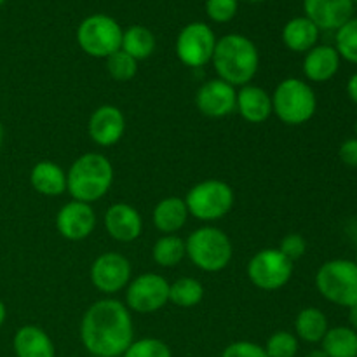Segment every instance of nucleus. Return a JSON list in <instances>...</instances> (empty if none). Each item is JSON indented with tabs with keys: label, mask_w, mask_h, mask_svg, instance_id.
I'll list each match as a JSON object with an SVG mask.
<instances>
[{
	"label": "nucleus",
	"mask_w": 357,
	"mask_h": 357,
	"mask_svg": "<svg viewBox=\"0 0 357 357\" xmlns=\"http://www.w3.org/2000/svg\"><path fill=\"white\" fill-rule=\"evenodd\" d=\"M236 110L250 124H264L272 115V96L260 86L248 84L237 91Z\"/></svg>",
	"instance_id": "obj_19"
},
{
	"label": "nucleus",
	"mask_w": 357,
	"mask_h": 357,
	"mask_svg": "<svg viewBox=\"0 0 357 357\" xmlns=\"http://www.w3.org/2000/svg\"><path fill=\"white\" fill-rule=\"evenodd\" d=\"M6 316H7L6 305H3V302H2V300H0V328H2L3 321H6Z\"/></svg>",
	"instance_id": "obj_39"
},
{
	"label": "nucleus",
	"mask_w": 357,
	"mask_h": 357,
	"mask_svg": "<svg viewBox=\"0 0 357 357\" xmlns=\"http://www.w3.org/2000/svg\"><path fill=\"white\" fill-rule=\"evenodd\" d=\"M305 357H328V356L324 354L323 349H314V351H310Z\"/></svg>",
	"instance_id": "obj_40"
},
{
	"label": "nucleus",
	"mask_w": 357,
	"mask_h": 357,
	"mask_svg": "<svg viewBox=\"0 0 357 357\" xmlns=\"http://www.w3.org/2000/svg\"><path fill=\"white\" fill-rule=\"evenodd\" d=\"M30 183L45 197H59L66 192V173L52 160H40L31 167Z\"/></svg>",
	"instance_id": "obj_21"
},
{
	"label": "nucleus",
	"mask_w": 357,
	"mask_h": 357,
	"mask_svg": "<svg viewBox=\"0 0 357 357\" xmlns=\"http://www.w3.org/2000/svg\"><path fill=\"white\" fill-rule=\"evenodd\" d=\"M220 357H268L265 349L255 342L239 340L227 345Z\"/></svg>",
	"instance_id": "obj_34"
},
{
	"label": "nucleus",
	"mask_w": 357,
	"mask_h": 357,
	"mask_svg": "<svg viewBox=\"0 0 357 357\" xmlns=\"http://www.w3.org/2000/svg\"><path fill=\"white\" fill-rule=\"evenodd\" d=\"M114 176V166L108 157L94 152L84 153L66 171V192L73 201L93 204L108 194Z\"/></svg>",
	"instance_id": "obj_3"
},
{
	"label": "nucleus",
	"mask_w": 357,
	"mask_h": 357,
	"mask_svg": "<svg viewBox=\"0 0 357 357\" xmlns=\"http://www.w3.org/2000/svg\"><path fill=\"white\" fill-rule=\"evenodd\" d=\"M352 2H354V3H357V0H352Z\"/></svg>",
	"instance_id": "obj_45"
},
{
	"label": "nucleus",
	"mask_w": 357,
	"mask_h": 357,
	"mask_svg": "<svg viewBox=\"0 0 357 357\" xmlns=\"http://www.w3.org/2000/svg\"><path fill=\"white\" fill-rule=\"evenodd\" d=\"M56 229L66 241H84L96 229V213L93 206L80 201H70L56 215Z\"/></svg>",
	"instance_id": "obj_13"
},
{
	"label": "nucleus",
	"mask_w": 357,
	"mask_h": 357,
	"mask_svg": "<svg viewBox=\"0 0 357 357\" xmlns=\"http://www.w3.org/2000/svg\"><path fill=\"white\" fill-rule=\"evenodd\" d=\"M342 65V58L335 45L317 44L316 47L305 52L303 58V75L307 80L316 84H324L333 79Z\"/></svg>",
	"instance_id": "obj_18"
},
{
	"label": "nucleus",
	"mask_w": 357,
	"mask_h": 357,
	"mask_svg": "<svg viewBox=\"0 0 357 357\" xmlns=\"http://www.w3.org/2000/svg\"><path fill=\"white\" fill-rule=\"evenodd\" d=\"M16 357H56L51 337L42 328L26 324L16 331L13 340Z\"/></svg>",
	"instance_id": "obj_20"
},
{
	"label": "nucleus",
	"mask_w": 357,
	"mask_h": 357,
	"mask_svg": "<svg viewBox=\"0 0 357 357\" xmlns=\"http://www.w3.org/2000/svg\"><path fill=\"white\" fill-rule=\"evenodd\" d=\"M187 257L199 271L215 272L223 271L230 265L234 257V246L230 237L218 227L204 225L195 229L185 241Z\"/></svg>",
	"instance_id": "obj_5"
},
{
	"label": "nucleus",
	"mask_w": 357,
	"mask_h": 357,
	"mask_svg": "<svg viewBox=\"0 0 357 357\" xmlns=\"http://www.w3.org/2000/svg\"><path fill=\"white\" fill-rule=\"evenodd\" d=\"M188 216L190 215H188L185 199L180 197H164L162 201L157 202L152 213L153 225L164 236H171L183 229Z\"/></svg>",
	"instance_id": "obj_22"
},
{
	"label": "nucleus",
	"mask_w": 357,
	"mask_h": 357,
	"mask_svg": "<svg viewBox=\"0 0 357 357\" xmlns=\"http://www.w3.org/2000/svg\"><path fill=\"white\" fill-rule=\"evenodd\" d=\"M321 349L328 357H357V331L351 326H335L321 340Z\"/></svg>",
	"instance_id": "obj_25"
},
{
	"label": "nucleus",
	"mask_w": 357,
	"mask_h": 357,
	"mask_svg": "<svg viewBox=\"0 0 357 357\" xmlns=\"http://www.w3.org/2000/svg\"><path fill=\"white\" fill-rule=\"evenodd\" d=\"M282 255H284L288 260L295 261L298 258H302L307 251V243L303 239V236L300 234H288L281 239V244L278 248Z\"/></svg>",
	"instance_id": "obj_35"
},
{
	"label": "nucleus",
	"mask_w": 357,
	"mask_h": 357,
	"mask_svg": "<svg viewBox=\"0 0 357 357\" xmlns=\"http://www.w3.org/2000/svg\"><path fill=\"white\" fill-rule=\"evenodd\" d=\"M248 278L261 291H278L284 288L293 275V261L275 248L258 251L248 264Z\"/></svg>",
	"instance_id": "obj_9"
},
{
	"label": "nucleus",
	"mask_w": 357,
	"mask_h": 357,
	"mask_svg": "<svg viewBox=\"0 0 357 357\" xmlns=\"http://www.w3.org/2000/svg\"><path fill=\"white\" fill-rule=\"evenodd\" d=\"M338 157L347 167L357 169V138H349L338 149Z\"/></svg>",
	"instance_id": "obj_36"
},
{
	"label": "nucleus",
	"mask_w": 357,
	"mask_h": 357,
	"mask_svg": "<svg viewBox=\"0 0 357 357\" xmlns=\"http://www.w3.org/2000/svg\"><path fill=\"white\" fill-rule=\"evenodd\" d=\"M239 9V0H206V14L215 23H229Z\"/></svg>",
	"instance_id": "obj_33"
},
{
	"label": "nucleus",
	"mask_w": 357,
	"mask_h": 357,
	"mask_svg": "<svg viewBox=\"0 0 357 357\" xmlns=\"http://www.w3.org/2000/svg\"><path fill=\"white\" fill-rule=\"evenodd\" d=\"M272 96V114L286 126H303L316 115L317 96L309 82L296 77L281 80Z\"/></svg>",
	"instance_id": "obj_4"
},
{
	"label": "nucleus",
	"mask_w": 357,
	"mask_h": 357,
	"mask_svg": "<svg viewBox=\"0 0 357 357\" xmlns=\"http://www.w3.org/2000/svg\"><path fill=\"white\" fill-rule=\"evenodd\" d=\"M135 340V324L126 303L103 298L89 305L80 321V342L94 357H121Z\"/></svg>",
	"instance_id": "obj_1"
},
{
	"label": "nucleus",
	"mask_w": 357,
	"mask_h": 357,
	"mask_svg": "<svg viewBox=\"0 0 357 357\" xmlns=\"http://www.w3.org/2000/svg\"><path fill=\"white\" fill-rule=\"evenodd\" d=\"M105 229L117 243H132L143 232V218L135 206L115 202L105 213Z\"/></svg>",
	"instance_id": "obj_16"
},
{
	"label": "nucleus",
	"mask_w": 357,
	"mask_h": 357,
	"mask_svg": "<svg viewBox=\"0 0 357 357\" xmlns=\"http://www.w3.org/2000/svg\"><path fill=\"white\" fill-rule=\"evenodd\" d=\"M155 44V35L149 28L142 26V24H132L122 33L121 49L128 52L131 58H135L136 61H142V59L150 58L153 54Z\"/></svg>",
	"instance_id": "obj_26"
},
{
	"label": "nucleus",
	"mask_w": 357,
	"mask_h": 357,
	"mask_svg": "<svg viewBox=\"0 0 357 357\" xmlns=\"http://www.w3.org/2000/svg\"><path fill=\"white\" fill-rule=\"evenodd\" d=\"M131 261L121 253L108 251L100 255L91 265V282L103 295H115L128 288L131 281Z\"/></svg>",
	"instance_id": "obj_12"
},
{
	"label": "nucleus",
	"mask_w": 357,
	"mask_h": 357,
	"mask_svg": "<svg viewBox=\"0 0 357 357\" xmlns=\"http://www.w3.org/2000/svg\"><path fill=\"white\" fill-rule=\"evenodd\" d=\"M349 323H351L352 330L357 331V305L349 309Z\"/></svg>",
	"instance_id": "obj_38"
},
{
	"label": "nucleus",
	"mask_w": 357,
	"mask_h": 357,
	"mask_svg": "<svg viewBox=\"0 0 357 357\" xmlns=\"http://www.w3.org/2000/svg\"><path fill=\"white\" fill-rule=\"evenodd\" d=\"M356 138H357V119H356Z\"/></svg>",
	"instance_id": "obj_43"
},
{
	"label": "nucleus",
	"mask_w": 357,
	"mask_h": 357,
	"mask_svg": "<svg viewBox=\"0 0 357 357\" xmlns=\"http://www.w3.org/2000/svg\"><path fill=\"white\" fill-rule=\"evenodd\" d=\"M122 28L117 21L107 14L87 16L77 28V44L87 56L103 58L121 49Z\"/></svg>",
	"instance_id": "obj_8"
},
{
	"label": "nucleus",
	"mask_w": 357,
	"mask_h": 357,
	"mask_svg": "<svg viewBox=\"0 0 357 357\" xmlns=\"http://www.w3.org/2000/svg\"><path fill=\"white\" fill-rule=\"evenodd\" d=\"M3 2H6V0H0V6H2V3H3Z\"/></svg>",
	"instance_id": "obj_44"
},
{
	"label": "nucleus",
	"mask_w": 357,
	"mask_h": 357,
	"mask_svg": "<svg viewBox=\"0 0 357 357\" xmlns=\"http://www.w3.org/2000/svg\"><path fill=\"white\" fill-rule=\"evenodd\" d=\"M169 302V282L160 274H142L126 288V307L138 314H152Z\"/></svg>",
	"instance_id": "obj_11"
},
{
	"label": "nucleus",
	"mask_w": 357,
	"mask_h": 357,
	"mask_svg": "<svg viewBox=\"0 0 357 357\" xmlns=\"http://www.w3.org/2000/svg\"><path fill=\"white\" fill-rule=\"evenodd\" d=\"M335 49L342 59L357 65V17H351L335 35Z\"/></svg>",
	"instance_id": "obj_29"
},
{
	"label": "nucleus",
	"mask_w": 357,
	"mask_h": 357,
	"mask_svg": "<svg viewBox=\"0 0 357 357\" xmlns=\"http://www.w3.org/2000/svg\"><path fill=\"white\" fill-rule=\"evenodd\" d=\"M319 28L305 16L289 20L282 28V44L293 52H309L319 40Z\"/></svg>",
	"instance_id": "obj_23"
},
{
	"label": "nucleus",
	"mask_w": 357,
	"mask_h": 357,
	"mask_svg": "<svg viewBox=\"0 0 357 357\" xmlns=\"http://www.w3.org/2000/svg\"><path fill=\"white\" fill-rule=\"evenodd\" d=\"M330 330L328 317L323 310L316 307H305L296 314L295 333L296 338L307 342V344H321L324 335Z\"/></svg>",
	"instance_id": "obj_24"
},
{
	"label": "nucleus",
	"mask_w": 357,
	"mask_h": 357,
	"mask_svg": "<svg viewBox=\"0 0 357 357\" xmlns=\"http://www.w3.org/2000/svg\"><path fill=\"white\" fill-rule=\"evenodd\" d=\"M248 2H261V0H248Z\"/></svg>",
	"instance_id": "obj_42"
},
{
	"label": "nucleus",
	"mask_w": 357,
	"mask_h": 357,
	"mask_svg": "<svg viewBox=\"0 0 357 357\" xmlns=\"http://www.w3.org/2000/svg\"><path fill=\"white\" fill-rule=\"evenodd\" d=\"M234 202H236L234 188L227 181L216 178L199 181L185 197L188 215L201 222H216L223 218L232 211Z\"/></svg>",
	"instance_id": "obj_7"
},
{
	"label": "nucleus",
	"mask_w": 357,
	"mask_h": 357,
	"mask_svg": "<svg viewBox=\"0 0 357 357\" xmlns=\"http://www.w3.org/2000/svg\"><path fill=\"white\" fill-rule=\"evenodd\" d=\"M204 298V286L194 278H181L169 284V302L181 309H192Z\"/></svg>",
	"instance_id": "obj_28"
},
{
	"label": "nucleus",
	"mask_w": 357,
	"mask_h": 357,
	"mask_svg": "<svg viewBox=\"0 0 357 357\" xmlns=\"http://www.w3.org/2000/svg\"><path fill=\"white\" fill-rule=\"evenodd\" d=\"M305 17L319 30H335L344 26L354 14L352 0H303Z\"/></svg>",
	"instance_id": "obj_17"
},
{
	"label": "nucleus",
	"mask_w": 357,
	"mask_h": 357,
	"mask_svg": "<svg viewBox=\"0 0 357 357\" xmlns=\"http://www.w3.org/2000/svg\"><path fill=\"white\" fill-rule=\"evenodd\" d=\"M87 132L98 146H114L126 132V117L115 105H101L91 114L87 122Z\"/></svg>",
	"instance_id": "obj_15"
},
{
	"label": "nucleus",
	"mask_w": 357,
	"mask_h": 357,
	"mask_svg": "<svg viewBox=\"0 0 357 357\" xmlns=\"http://www.w3.org/2000/svg\"><path fill=\"white\" fill-rule=\"evenodd\" d=\"M107 72L117 82H129L138 73V61L119 49L107 58Z\"/></svg>",
	"instance_id": "obj_30"
},
{
	"label": "nucleus",
	"mask_w": 357,
	"mask_h": 357,
	"mask_svg": "<svg viewBox=\"0 0 357 357\" xmlns=\"http://www.w3.org/2000/svg\"><path fill=\"white\" fill-rule=\"evenodd\" d=\"M316 288L319 295L335 305H357V264L347 258L324 261L316 274Z\"/></svg>",
	"instance_id": "obj_6"
},
{
	"label": "nucleus",
	"mask_w": 357,
	"mask_h": 357,
	"mask_svg": "<svg viewBox=\"0 0 357 357\" xmlns=\"http://www.w3.org/2000/svg\"><path fill=\"white\" fill-rule=\"evenodd\" d=\"M216 35L211 26L202 21H194L181 28L176 38V56L188 68H202L213 58L216 47Z\"/></svg>",
	"instance_id": "obj_10"
},
{
	"label": "nucleus",
	"mask_w": 357,
	"mask_h": 357,
	"mask_svg": "<svg viewBox=\"0 0 357 357\" xmlns=\"http://www.w3.org/2000/svg\"><path fill=\"white\" fill-rule=\"evenodd\" d=\"M298 338L289 331H275L268 337L265 344V352L268 357H296L298 354Z\"/></svg>",
	"instance_id": "obj_31"
},
{
	"label": "nucleus",
	"mask_w": 357,
	"mask_h": 357,
	"mask_svg": "<svg viewBox=\"0 0 357 357\" xmlns=\"http://www.w3.org/2000/svg\"><path fill=\"white\" fill-rule=\"evenodd\" d=\"M211 63L218 79L234 87H243L257 77L260 52L251 38L241 33H229L216 40Z\"/></svg>",
	"instance_id": "obj_2"
},
{
	"label": "nucleus",
	"mask_w": 357,
	"mask_h": 357,
	"mask_svg": "<svg viewBox=\"0 0 357 357\" xmlns=\"http://www.w3.org/2000/svg\"><path fill=\"white\" fill-rule=\"evenodd\" d=\"M187 257V248H185V241L181 237L174 236H162L155 241L152 248V258L159 267L173 268L181 260Z\"/></svg>",
	"instance_id": "obj_27"
},
{
	"label": "nucleus",
	"mask_w": 357,
	"mask_h": 357,
	"mask_svg": "<svg viewBox=\"0 0 357 357\" xmlns=\"http://www.w3.org/2000/svg\"><path fill=\"white\" fill-rule=\"evenodd\" d=\"M236 101V87L218 77L202 84L195 94V105H197L199 112L211 119H222L234 114Z\"/></svg>",
	"instance_id": "obj_14"
},
{
	"label": "nucleus",
	"mask_w": 357,
	"mask_h": 357,
	"mask_svg": "<svg viewBox=\"0 0 357 357\" xmlns=\"http://www.w3.org/2000/svg\"><path fill=\"white\" fill-rule=\"evenodd\" d=\"M347 96L351 98L352 103L357 105V72L347 80Z\"/></svg>",
	"instance_id": "obj_37"
},
{
	"label": "nucleus",
	"mask_w": 357,
	"mask_h": 357,
	"mask_svg": "<svg viewBox=\"0 0 357 357\" xmlns=\"http://www.w3.org/2000/svg\"><path fill=\"white\" fill-rule=\"evenodd\" d=\"M2 143H3V128L0 124V150H2Z\"/></svg>",
	"instance_id": "obj_41"
},
{
	"label": "nucleus",
	"mask_w": 357,
	"mask_h": 357,
	"mask_svg": "<svg viewBox=\"0 0 357 357\" xmlns=\"http://www.w3.org/2000/svg\"><path fill=\"white\" fill-rule=\"evenodd\" d=\"M122 357H173L169 345L159 338H139L132 340Z\"/></svg>",
	"instance_id": "obj_32"
}]
</instances>
